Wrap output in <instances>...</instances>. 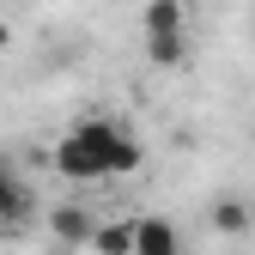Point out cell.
<instances>
[{"mask_svg": "<svg viewBox=\"0 0 255 255\" xmlns=\"http://www.w3.org/2000/svg\"><path fill=\"white\" fill-rule=\"evenodd\" d=\"M37 213V195H30V182L12 170V164H0V225H24V219Z\"/></svg>", "mask_w": 255, "mask_h": 255, "instance_id": "obj_3", "label": "cell"}, {"mask_svg": "<svg viewBox=\"0 0 255 255\" xmlns=\"http://www.w3.org/2000/svg\"><path fill=\"white\" fill-rule=\"evenodd\" d=\"M73 134V146L98 164V176L110 182V176H128V170H140V140H134V128H122L116 116H85V122H73L67 128Z\"/></svg>", "mask_w": 255, "mask_h": 255, "instance_id": "obj_1", "label": "cell"}, {"mask_svg": "<svg viewBox=\"0 0 255 255\" xmlns=\"http://www.w3.org/2000/svg\"><path fill=\"white\" fill-rule=\"evenodd\" d=\"M91 225H98V213H91V207H79V201H61V207L49 213L55 243H85V237H91Z\"/></svg>", "mask_w": 255, "mask_h": 255, "instance_id": "obj_6", "label": "cell"}, {"mask_svg": "<svg viewBox=\"0 0 255 255\" xmlns=\"http://www.w3.org/2000/svg\"><path fill=\"white\" fill-rule=\"evenodd\" d=\"M6 49H12V24L0 18V55H6Z\"/></svg>", "mask_w": 255, "mask_h": 255, "instance_id": "obj_8", "label": "cell"}, {"mask_svg": "<svg viewBox=\"0 0 255 255\" xmlns=\"http://www.w3.org/2000/svg\"><path fill=\"white\" fill-rule=\"evenodd\" d=\"M207 225H213L219 237H249V231H255V207H249L243 195H219V201L207 207Z\"/></svg>", "mask_w": 255, "mask_h": 255, "instance_id": "obj_4", "label": "cell"}, {"mask_svg": "<svg viewBox=\"0 0 255 255\" xmlns=\"http://www.w3.org/2000/svg\"><path fill=\"white\" fill-rule=\"evenodd\" d=\"M98 255H134V219H116V225H91L85 237Z\"/></svg>", "mask_w": 255, "mask_h": 255, "instance_id": "obj_7", "label": "cell"}, {"mask_svg": "<svg viewBox=\"0 0 255 255\" xmlns=\"http://www.w3.org/2000/svg\"><path fill=\"white\" fill-rule=\"evenodd\" d=\"M134 255H182L176 225H170V219H158V213L134 219Z\"/></svg>", "mask_w": 255, "mask_h": 255, "instance_id": "obj_5", "label": "cell"}, {"mask_svg": "<svg viewBox=\"0 0 255 255\" xmlns=\"http://www.w3.org/2000/svg\"><path fill=\"white\" fill-rule=\"evenodd\" d=\"M140 30H146L152 67H182L188 61V0H146Z\"/></svg>", "mask_w": 255, "mask_h": 255, "instance_id": "obj_2", "label": "cell"}]
</instances>
